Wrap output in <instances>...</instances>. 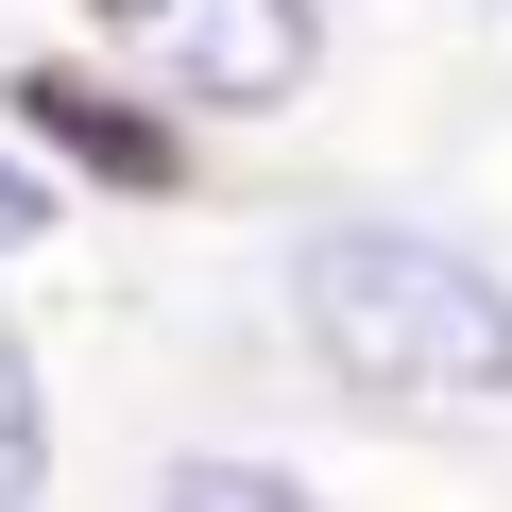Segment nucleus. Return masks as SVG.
Masks as SVG:
<instances>
[{"label": "nucleus", "instance_id": "obj_2", "mask_svg": "<svg viewBox=\"0 0 512 512\" xmlns=\"http://www.w3.org/2000/svg\"><path fill=\"white\" fill-rule=\"evenodd\" d=\"M120 18H137L154 86H188V103H222V120H274V103L325 69V18H308V0H120Z\"/></svg>", "mask_w": 512, "mask_h": 512}, {"label": "nucleus", "instance_id": "obj_3", "mask_svg": "<svg viewBox=\"0 0 512 512\" xmlns=\"http://www.w3.org/2000/svg\"><path fill=\"white\" fill-rule=\"evenodd\" d=\"M18 120H35L52 154H86V171H120V188H171V137H154L137 103H103L86 69H35V86H18Z\"/></svg>", "mask_w": 512, "mask_h": 512}, {"label": "nucleus", "instance_id": "obj_5", "mask_svg": "<svg viewBox=\"0 0 512 512\" xmlns=\"http://www.w3.org/2000/svg\"><path fill=\"white\" fill-rule=\"evenodd\" d=\"M171 512H308V495H291L274 461H188V478H171Z\"/></svg>", "mask_w": 512, "mask_h": 512}, {"label": "nucleus", "instance_id": "obj_1", "mask_svg": "<svg viewBox=\"0 0 512 512\" xmlns=\"http://www.w3.org/2000/svg\"><path fill=\"white\" fill-rule=\"evenodd\" d=\"M291 325L359 410H495L512 393V291L427 222H325L291 256Z\"/></svg>", "mask_w": 512, "mask_h": 512}, {"label": "nucleus", "instance_id": "obj_6", "mask_svg": "<svg viewBox=\"0 0 512 512\" xmlns=\"http://www.w3.org/2000/svg\"><path fill=\"white\" fill-rule=\"evenodd\" d=\"M18 239H52V171H35V154H0V256H18Z\"/></svg>", "mask_w": 512, "mask_h": 512}, {"label": "nucleus", "instance_id": "obj_4", "mask_svg": "<svg viewBox=\"0 0 512 512\" xmlns=\"http://www.w3.org/2000/svg\"><path fill=\"white\" fill-rule=\"evenodd\" d=\"M35 461H52V410H35V359H18V325H0V512L35 495Z\"/></svg>", "mask_w": 512, "mask_h": 512}]
</instances>
